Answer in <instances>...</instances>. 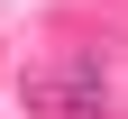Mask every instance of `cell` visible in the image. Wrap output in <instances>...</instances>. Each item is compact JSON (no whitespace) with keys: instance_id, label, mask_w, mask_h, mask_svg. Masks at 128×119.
I'll list each match as a JSON object with an SVG mask.
<instances>
[{"instance_id":"obj_1","label":"cell","mask_w":128,"mask_h":119,"mask_svg":"<svg viewBox=\"0 0 128 119\" xmlns=\"http://www.w3.org/2000/svg\"><path fill=\"white\" fill-rule=\"evenodd\" d=\"M28 101H37V110H73V119H101L110 110V82H101V64H55V73H37L28 82Z\"/></svg>"}]
</instances>
